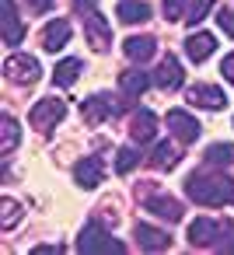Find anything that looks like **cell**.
<instances>
[{
  "instance_id": "obj_1",
  "label": "cell",
  "mask_w": 234,
  "mask_h": 255,
  "mask_svg": "<svg viewBox=\"0 0 234 255\" xmlns=\"http://www.w3.org/2000/svg\"><path fill=\"white\" fill-rule=\"evenodd\" d=\"M185 196L199 206H227L234 203V178L217 171H192L185 178Z\"/></svg>"
},
{
  "instance_id": "obj_2",
  "label": "cell",
  "mask_w": 234,
  "mask_h": 255,
  "mask_svg": "<svg viewBox=\"0 0 234 255\" xmlns=\"http://www.w3.org/2000/svg\"><path fill=\"white\" fill-rule=\"evenodd\" d=\"M77 252H81V255H122L126 245H122L116 234H109L102 224H88V227L77 234Z\"/></svg>"
},
{
  "instance_id": "obj_3",
  "label": "cell",
  "mask_w": 234,
  "mask_h": 255,
  "mask_svg": "<svg viewBox=\"0 0 234 255\" xmlns=\"http://www.w3.org/2000/svg\"><path fill=\"white\" fill-rule=\"evenodd\" d=\"M133 102L122 95V98H116L112 91H98V95H91V98H84V105H81V116L91 123V126H98V123H105V119H112V116H119L122 109H129Z\"/></svg>"
},
{
  "instance_id": "obj_4",
  "label": "cell",
  "mask_w": 234,
  "mask_h": 255,
  "mask_svg": "<svg viewBox=\"0 0 234 255\" xmlns=\"http://www.w3.org/2000/svg\"><path fill=\"white\" fill-rule=\"evenodd\" d=\"M63 116H67V102H63V98H42V102H35V105H32L28 123H32L39 133H49L53 126H60V123H63Z\"/></svg>"
},
{
  "instance_id": "obj_5",
  "label": "cell",
  "mask_w": 234,
  "mask_h": 255,
  "mask_svg": "<svg viewBox=\"0 0 234 255\" xmlns=\"http://www.w3.org/2000/svg\"><path fill=\"white\" fill-rule=\"evenodd\" d=\"M227 234V224H220V220H213V217H196L192 224H189V241L196 245V248H220V238Z\"/></svg>"
},
{
  "instance_id": "obj_6",
  "label": "cell",
  "mask_w": 234,
  "mask_h": 255,
  "mask_svg": "<svg viewBox=\"0 0 234 255\" xmlns=\"http://www.w3.org/2000/svg\"><path fill=\"white\" fill-rule=\"evenodd\" d=\"M4 77L14 81V84H35V81L42 77V67H39V60L28 56V53H11L7 63H4Z\"/></svg>"
},
{
  "instance_id": "obj_7",
  "label": "cell",
  "mask_w": 234,
  "mask_h": 255,
  "mask_svg": "<svg viewBox=\"0 0 234 255\" xmlns=\"http://www.w3.org/2000/svg\"><path fill=\"white\" fill-rule=\"evenodd\" d=\"M164 123H168V129H171V136H175L178 143H196V140L203 136L199 119H196V116H189L185 109H171V112L164 116Z\"/></svg>"
},
{
  "instance_id": "obj_8",
  "label": "cell",
  "mask_w": 234,
  "mask_h": 255,
  "mask_svg": "<svg viewBox=\"0 0 234 255\" xmlns=\"http://www.w3.org/2000/svg\"><path fill=\"white\" fill-rule=\"evenodd\" d=\"M0 35H4V46H11V49L25 39V25H21L14 0H0Z\"/></svg>"
},
{
  "instance_id": "obj_9",
  "label": "cell",
  "mask_w": 234,
  "mask_h": 255,
  "mask_svg": "<svg viewBox=\"0 0 234 255\" xmlns=\"http://www.w3.org/2000/svg\"><path fill=\"white\" fill-rule=\"evenodd\" d=\"M84 32H88V46H91L95 53H109V46H112V28H109V21L102 18V11H91V14L84 18Z\"/></svg>"
},
{
  "instance_id": "obj_10",
  "label": "cell",
  "mask_w": 234,
  "mask_h": 255,
  "mask_svg": "<svg viewBox=\"0 0 234 255\" xmlns=\"http://www.w3.org/2000/svg\"><path fill=\"white\" fill-rule=\"evenodd\" d=\"M154 84H157V81H154L150 70H122V74H119V91H122L129 102H136L140 95H147Z\"/></svg>"
},
{
  "instance_id": "obj_11",
  "label": "cell",
  "mask_w": 234,
  "mask_h": 255,
  "mask_svg": "<svg viewBox=\"0 0 234 255\" xmlns=\"http://www.w3.org/2000/svg\"><path fill=\"white\" fill-rule=\"evenodd\" d=\"M74 182H77L81 189H98V185L105 182V164H102V157H81V161L74 164Z\"/></svg>"
},
{
  "instance_id": "obj_12",
  "label": "cell",
  "mask_w": 234,
  "mask_h": 255,
  "mask_svg": "<svg viewBox=\"0 0 234 255\" xmlns=\"http://www.w3.org/2000/svg\"><path fill=\"white\" fill-rule=\"evenodd\" d=\"M70 35H74V25H70L67 18H53V21L42 28V49H46V53H60V49L70 42Z\"/></svg>"
},
{
  "instance_id": "obj_13",
  "label": "cell",
  "mask_w": 234,
  "mask_h": 255,
  "mask_svg": "<svg viewBox=\"0 0 234 255\" xmlns=\"http://www.w3.org/2000/svg\"><path fill=\"white\" fill-rule=\"evenodd\" d=\"M217 35L213 32H192L189 39H185V56L192 60V63H203V60H210L213 53H217Z\"/></svg>"
},
{
  "instance_id": "obj_14",
  "label": "cell",
  "mask_w": 234,
  "mask_h": 255,
  "mask_svg": "<svg viewBox=\"0 0 234 255\" xmlns=\"http://www.w3.org/2000/svg\"><path fill=\"white\" fill-rule=\"evenodd\" d=\"M129 133H133V143H154L157 140V112L154 109H136Z\"/></svg>"
},
{
  "instance_id": "obj_15",
  "label": "cell",
  "mask_w": 234,
  "mask_h": 255,
  "mask_svg": "<svg viewBox=\"0 0 234 255\" xmlns=\"http://www.w3.org/2000/svg\"><path fill=\"white\" fill-rule=\"evenodd\" d=\"M133 238H136V245H140L143 252H168V248H171V234H168V231H157V227H150V224H136V227H133Z\"/></svg>"
},
{
  "instance_id": "obj_16",
  "label": "cell",
  "mask_w": 234,
  "mask_h": 255,
  "mask_svg": "<svg viewBox=\"0 0 234 255\" xmlns=\"http://www.w3.org/2000/svg\"><path fill=\"white\" fill-rule=\"evenodd\" d=\"M189 102H192L196 109H213V112H220V109L227 105V95H224L217 84H196V88H189Z\"/></svg>"
},
{
  "instance_id": "obj_17",
  "label": "cell",
  "mask_w": 234,
  "mask_h": 255,
  "mask_svg": "<svg viewBox=\"0 0 234 255\" xmlns=\"http://www.w3.org/2000/svg\"><path fill=\"white\" fill-rule=\"evenodd\" d=\"M147 210H150L154 217L168 220V224H178V220H182V203H178L175 196H164V192H154V196L147 199Z\"/></svg>"
},
{
  "instance_id": "obj_18",
  "label": "cell",
  "mask_w": 234,
  "mask_h": 255,
  "mask_svg": "<svg viewBox=\"0 0 234 255\" xmlns=\"http://www.w3.org/2000/svg\"><path fill=\"white\" fill-rule=\"evenodd\" d=\"M122 49H126V60H133V63H147V60H154L157 42H154L150 35H129V39L122 42Z\"/></svg>"
},
{
  "instance_id": "obj_19",
  "label": "cell",
  "mask_w": 234,
  "mask_h": 255,
  "mask_svg": "<svg viewBox=\"0 0 234 255\" xmlns=\"http://www.w3.org/2000/svg\"><path fill=\"white\" fill-rule=\"evenodd\" d=\"M154 81H157V88H164V91H175V88L182 84V63H178L175 56H161L157 70H154Z\"/></svg>"
},
{
  "instance_id": "obj_20",
  "label": "cell",
  "mask_w": 234,
  "mask_h": 255,
  "mask_svg": "<svg viewBox=\"0 0 234 255\" xmlns=\"http://www.w3.org/2000/svg\"><path fill=\"white\" fill-rule=\"evenodd\" d=\"M18 143H21V123L11 112H4V116H0V150H4V157L14 154Z\"/></svg>"
},
{
  "instance_id": "obj_21",
  "label": "cell",
  "mask_w": 234,
  "mask_h": 255,
  "mask_svg": "<svg viewBox=\"0 0 234 255\" xmlns=\"http://www.w3.org/2000/svg\"><path fill=\"white\" fill-rule=\"evenodd\" d=\"M116 14H119L122 25H143L154 11H150V4H143V0H119Z\"/></svg>"
},
{
  "instance_id": "obj_22",
  "label": "cell",
  "mask_w": 234,
  "mask_h": 255,
  "mask_svg": "<svg viewBox=\"0 0 234 255\" xmlns=\"http://www.w3.org/2000/svg\"><path fill=\"white\" fill-rule=\"evenodd\" d=\"M81 70H84V63H81L77 56L60 60V63H56V70H53V84H56V88H74V84H77V77H81Z\"/></svg>"
},
{
  "instance_id": "obj_23",
  "label": "cell",
  "mask_w": 234,
  "mask_h": 255,
  "mask_svg": "<svg viewBox=\"0 0 234 255\" xmlns=\"http://www.w3.org/2000/svg\"><path fill=\"white\" fill-rule=\"evenodd\" d=\"M178 161H182V154H178V147H175L171 140H157V143H154L150 164H154L157 171H168V168H175Z\"/></svg>"
},
{
  "instance_id": "obj_24",
  "label": "cell",
  "mask_w": 234,
  "mask_h": 255,
  "mask_svg": "<svg viewBox=\"0 0 234 255\" xmlns=\"http://www.w3.org/2000/svg\"><path fill=\"white\" fill-rule=\"evenodd\" d=\"M203 157H206V168H227V164H234V147L231 143H210Z\"/></svg>"
},
{
  "instance_id": "obj_25",
  "label": "cell",
  "mask_w": 234,
  "mask_h": 255,
  "mask_svg": "<svg viewBox=\"0 0 234 255\" xmlns=\"http://www.w3.org/2000/svg\"><path fill=\"white\" fill-rule=\"evenodd\" d=\"M140 161H143V154H140L136 147H119V154H116V175H122V178H126Z\"/></svg>"
},
{
  "instance_id": "obj_26",
  "label": "cell",
  "mask_w": 234,
  "mask_h": 255,
  "mask_svg": "<svg viewBox=\"0 0 234 255\" xmlns=\"http://www.w3.org/2000/svg\"><path fill=\"white\" fill-rule=\"evenodd\" d=\"M213 4H217V0H192V4H189V11H185V25H199L210 11H213Z\"/></svg>"
},
{
  "instance_id": "obj_27",
  "label": "cell",
  "mask_w": 234,
  "mask_h": 255,
  "mask_svg": "<svg viewBox=\"0 0 234 255\" xmlns=\"http://www.w3.org/2000/svg\"><path fill=\"white\" fill-rule=\"evenodd\" d=\"M185 11H189V0H164V4H161V14L168 21H182Z\"/></svg>"
},
{
  "instance_id": "obj_28",
  "label": "cell",
  "mask_w": 234,
  "mask_h": 255,
  "mask_svg": "<svg viewBox=\"0 0 234 255\" xmlns=\"http://www.w3.org/2000/svg\"><path fill=\"white\" fill-rule=\"evenodd\" d=\"M18 220H21V203H14V199H4V220H0V227H4V231H11Z\"/></svg>"
},
{
  "instance_id": "obj_29",
  "label": "cell",
  "mask_w": 234,
  "mask_h": 255,
  "mask_svg": "<svg viewBox=\"0 0 234 255\" xmlns=\"http://www.w3.org/2000/svg\"><path fill=\"white\" fill-rule=\"evenodd\" d=\"M217 21H220V28L234 39V7H231V11H220V14H217Z\"/></svg>"
},
{
  "instance_id": "obj_30",
  "label": "cell",
  "mask_w": 234,
  "mask_h": 255,
  "mask_svg": "<svg viewBox=\"0 0 234 255\" xmlns=\"http://www.w3.org/2000/svg\"><path fill=\"white\" fill-rule=\"evenodd\" d=\"M220 74H224L227 84H234V53H227V56L220 60Z\"/></svg>"
},
{
  "instance_id": "obj_31",
  "label": "cell",
  "mask_w": 234,
  "mask_h": 255,
  "mask_svg": "<svg viewBox=\"0 0 234 255\" xmlns=\"http://www.w3.org/2000/svg\"><path fill=\"white\" fill-rule=\"evenodd\" d=\"M74 11H77V14H84V18H88V14H91V11H98V0H74Z\"/></svg>"
},
{
  "instance_id": "obj_32",
  "label": "cell",
  "mask_w": 234,
  "mask_h": 255,
  "mask_svg": "<svg viewBox=\"0 0 234 255\" xmlns=\"http://www.w3.org/2000/svg\"><path fill=\"white\" fill-rule=\"evenodd\" d=\"M28 7L35 14H42V11H53V0H28Z\"/></svg>"
},
{
  "instance_id": "obj_33",
  "label": "cell",
  "mask_w": 234,
  "mask_h": 255,
  "mask_svg": "<svg viewBox=\"0 0 234 255\" xmlns=\"http://www.w3.org/2000/svg\"><path fill=\"white\" fill-rule=\"evenodd\" d=\"M53 252H60V248L56 245H35L32 248V255H53Z\"/></svg>"
},
{
  "instance_id": "obj_34",
  "label": "cell",
  "mask_w": 234,
  "mask_h": 255,
  "mask_svg": "<svg viewBox=\"0 0 234 255\" xmlns=\"http://www.w3.org/2000/svg\"><path fill=\"white\" fill-rule=\"evenodd\" d=\"M220 248H224V252H234V241H224Z\"/></svg>"
}]
</instances>
